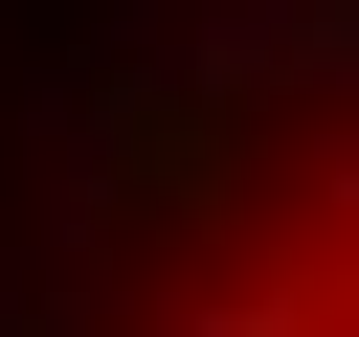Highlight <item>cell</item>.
<instances>
[{"mask_svg":"<svg viewBox=\"0 0 359 337\" xmlns=\"http://www.w3.org/2000/svg\"><path fill=\"white\" fill-rule=\"evenodd\" d=\"M157 337H337V315H314V292H180Z\"/></svg>","mask_w":359,"mask_h":337,"instance_id":"1","label":"cell"}]
</instances>
